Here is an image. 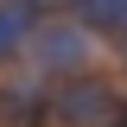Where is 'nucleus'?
Instances as JSON below:
<instances>
[{"label": "nucleus", "mask_w": 127, "mask_h": 127, "mask_svg": "<svg viewBox=\"0 0 127 127\" xmlns=\"http://www.w3.org/2000/svg\"><path fill=\"white\" fill-rule=\"evenodd\" d=\"M26 45H32V70H45V76H76L89 64V32L76 19H38Z\"/></svg>", "instance_id": "1"}, {"label": "nucleus", "mask_w": 127, "mask_h": 127, "mask_svg": "<svg viewBox=\"0 0 127 127\" xmlns=\"http://www.w3.org/2000/svg\"><path fill=\"white\" fill-rule=\"evenodd\" d=\"M51 114H57L64 127H108V121H121V95H114V83L83 76V70H76V83H64V89H57Z\"/></svg>", "instance_id": "2"}, {"label": "nucleus", "mask_w": 127, "mask_h": 127, "mask_svg": "<svg viewBox=\"0 0 127 127\" xmlns=\"http://www.w3.org/2000/svg\"><path fill=\"white\" fill-rule=\"evenodd\" d=\"M45 19V6L38 0H0V57H13L19 45L32 38V26Z\"/></svg>", "instance_id": "3"}, {"label": "nucleus", "mask_w": 127, "mask_h": 127, "mask_svg": "<svg viewBox=\"0 0 127 127\" xmlns=\"http://www.w3.org/2000/svg\"><path fill=\"white\" fill-rule=\"evenodd\" d=\"M76 26L83 32H127V0H76Z\"/></svg>", "instance_id": "4"}]
</instances>
